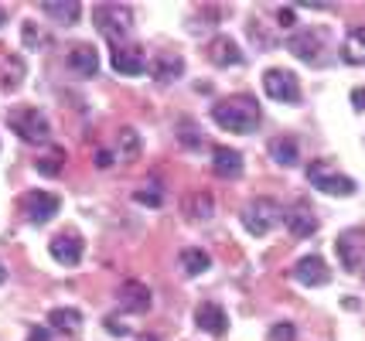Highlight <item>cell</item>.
<instances>
[{"instance_id":"2","label":"cell","mask_w":365,"mask_h":341,"mask_svg":"<svg viewBox=\"0 0 365 341\" xmlns=\"http://www.w3.org/2000/svg\"><path fill=\"white\" fill-rule=\"evenodd\" d=\"M93 21L99 28V34L110 41L113 48L123 45L130 38V31H133V14L123 4H99V7H93Z\"/></svg>"},{"instance_id":"39","label":"cell","mask_w":365,"mask_h":341,"mask_svg":"<svg viewBox=\"0 0 365 341\" xmlns=\"http://www.w3.org/2000/svg\"><path fill=\"white\" fill-rule=\"evenodd\" d=\"M4 280H7V266L0 263V283H4Z\"/></svg>"},{"instance_id":"22","label":"cell","mask_w":365,"mask_h":341,"mask_svg":"<svg viewBox=\"0 0 365 341\" xmlns=\"http://www.w3.org/2000/svg\"><path fill=\"white\" fill-rule=\"evenodd\" d=\"M41 11H45L51 21L65 24V28H68V24H76L79 14H82V7L76 4V0H45V4H41Z\"/></svg>"},{"instance_id":"37","label":"cell","mask_w":365,"mask_h":341,"mask_svg":"<svg viewBox=\"0 0 365 341\" xmlns=\"http://www.w3.org/2000/svg\"><path fill=\"white\" fill-rule=\"evenodd\" d=\"M280 24H287V28H290V24H294V11H280Z\"/></svg>"},{"instance_id":"21","label":"cell","mask_w":365,"mask_h":341,"mask_svg":"<svg viewBox=\"0 0 365 341\" xmlns=\"http://www.w3.org/2000/svg\"><path fill=\"white\" fill-rule=\"evenodd\" d=\"M21 79H24V62L11 51H0V89L11 93V89H17Z\"/></svg>"},{"instance_id":"11","label":"cell","mask_w":365,"mask_h":341,"mask_svg":"<svg viewBox=\"0 0 365 341\" xmlns=\"http://www.w3.org/2000/svg\"><path fill=\"white\" fill-rule=\"evenodd\" d=\"M62 209V198L55 195V192H28L24 195V211H28V219L31 222H48V219H55Z\"/></svg>"},{"instance_id":"8","label":"cell","mask_w":365,"mask_h":341,"mask_svg":"<svg viewBox=\"0 0 365 341\" xmlns=\"http://www.w3.org/2000/svg\"><path fill=\"white\" fill-rule=\"evenodd\" d=\"M195 327L212 335V338H225V335H229V314H225L222 304L205 300V304L195 308Z\"/></svg>"},{"instance_id":"9","label":"cell","mask_w":365,"mask_h":341,"mask_svg":"<svg viewBox=\"0 0 365 341\" xmlns=\"http://www.w3.org/2000/svg\"><path fill=\"white\" fill-rule=\"evenodd\" d=\"M48 253L55 256V263H62V266H79L82 253H86V243H82L79 232H58L51 243H48Z\"/></svg>"},{"instance_id":"20","label":"cell","mask_w":365,"mask_h":341,"mask_svg":"<svg viewBox=\"0 0 365 341\" xmlns=\"http://www.w3.org/2000/svg\"><path fill=\"white\" fill-rule=\"evenodd\" d=\"M68 68L76 75H96L99 72V51L93 45H76V48L68 51Z\"/></svg>"},{"instance_id":"10","label":"cell","mask_w":365,"mask_h":341,"mask_svg":"<svg viewBox=\"0 0 365 341\" xmlns=\"http://www.w3.org/2000/svg\"><path fill=\"white\" fill-rule=\"evenodd\" d=\"M287 51L297 55V58L307 62V65H314L318 55L324 51V38H321L318 31H311V28H301V31H294L290 38H287Z\"/></svg>"},{"instance_id":"40","label":"cell","mask_w":365,"mask_h":341,"mask_svg":"<svg viewBox=\"0 0 365 341\" xmlns=\"http://www.w3.org/2000/svg\"><path fill=\"white\" fill-rule=\"evenodd\" d=\"M4 21H7V11H4V7H0V28H4Z\"/></svg>"},{"instance_id":"17","label":"cell","mask_w":365,"mask_h":341,"mask_svg":"<svg viewBox=\"0 0 365 341\" xmlns=\"http://www.w3.org/2000/svg\"><path fill=\"white\" fill-rule=\"evenodd\" d=\"M181 215L191 219V222H208L215 215V198L212 192H191L185 201H181Z\"/></svg>"},{"instance_id":"3","label":"cell","mask_w":365,"mask_h":341,"mask_svg":"<svg viewBox=\"0 0 365 341\" xmlns=\"http://www.w3.org/2000/svg\"><path fill=\"white\" fill-rule=\"evenodd\" d=\"M7 127L24 140V144H48V137H51V127H48V116L41 110H34V106H17L7 113Z\"/></svg>"},{"instance_id":"18","label":"cell","mask_w":365,"mask_h":341,"mask_svg":"<svg viewBox=\"0 0 365 341\" xmlns=\"http://www.w3.org/2000/svg\"><path fill=\"white\" fill-rule=\"evenodd\" d=\"M212 171L225 181L239 178V174H242V157H239V150H232V147H212Z\"/></svg>"},{"instance_id":"38","label":"cell","mask_w":365,"mask_h":341,"mask_svg":"<svg viewBox=\"0 0 365 341\" xmlns=\"http://www.w3.org/2000/svg\"><path fill=\"white\" fill-rule=\"evenodd\" d=\"M341 308H345V310H359V300H355V297H345V300H341Z\"/></svg>"},{"instance_id":"28","label":"cell","mask_w":365,"mask_h":341,"mask_svg":"<svg viewBox=\"0 0 365 341\" xmlns=\"http://www.w3.org/2000/svg\"><path fill=\"white\" fill-rule=\"evenodd\" d=\"M62 164H65V150L51 147L45 157L38 161V174H45V178H58V174H62Z\"/></svg>"},{"instance_id":"32","label":"cell","mask_w":365,"mask_h":341,"mask_svg":"<svg viewBox=\"0 0 365 341\" xmlns=\"http://www.w3.org/2000/svg\"><path fill=\"white\" fill-rule=\"evenodd\" d=\"M21 34H24L28 45H41V34H38V24H34V21H24V24H21Z\"/></svg>"},{"instance_id":"1","label":"cell","mask_w":365,"mask_h":341,"mask_svg":"<svg viewBox=\"0 0 365 341\" xmlns=\"http://www.w3.org/2000/svg\"><path fill=\"white\" fill-rule=\"evenodd\" d=\"M212 120L229 133H253L259 127V103L250 93H232L212 106Z\"/></svg>"},{"instance_id":"36","label":"cell","mask_w":365,"mask_h":341,"mask_svg":"<svg viewBox=\"0 0 365 341\" xmlns=\"http://www.w3.org/2000/svg\"><path fill=\"white\" fill-rule=\"evenodd\" d=\"M28 341H48V331L45 327H34L31 335H28Z\"/></svg>"},{"instance_id":"25","label":"cell","mask_w":365,"mask_h":341,"mask_svg":"<svg viewBox=\"0 0 365 341\" xmlns=\"http://www.w3.org/2000/svg\"><path fill=\"white\" fill-rule=\"evenodd\" d=\"M48 325L58 327L62 335H72V331H79L82 327V314L76 308H55L48 314Z\"/></svg>"},{"instance_id":"6","label":"cell","mask_w":365,"mask_h":341,"mask_svg":"<svg viewBox=\"0 0 365 341\" xmlns=\"http://www.w3.org/2000/svg\"><path fill=\"white\" fill-rule=\"evenodd\" d=\"M263 93L277 103H301V82L287 68H267L263 72Z\"/></svg>"},{"instance_id":"5","label":"cell","mask_w":365,"mask_h":341,"mask_svg":"<svg viewBox=\"0 0 365 341\" xmlns=\"http://www.w3.org/2000/svg\"><path fill=\"white\" fill-rule=\"evenodd\" d=\"M307 181H311L314 188H321L324 195H334V198H349V195H355V188H359L349 174L331 171V167H324L321 161H314L311 167H307Z\"/></svg>"},{"instance_id":"30","label":"cell","mask_w":365,"mask_h":341,"mask_svg":"<svg viewBox=\"0 0 365 341\" xmlns=\"http://www.w3.org/2000/svg\"><path fill=\"white\" fill-rule=\"evenodd\" d=\"M137 201H140V205H147V209H160V205H164V195H160V188H140V192H137Z\"/></svg>"},{"instance_id":"12","label":"cell","mask_w":365,"mask_h":341,"mask_svg":"<svg viewBox=\"0 0 365 341\" xmlns=\"http://www.w3.org/2000/svg\"><path fill=\"white\" fill-rule=\"evenodd\" d=\"M116 297H120V308L130 310V314H147V310H150V300H154V293L147 290L140 280H123Z\"/></svg>"},{"instance_id":"35","label":"cell","mask_w":365,"mask_h":341,"mask_svg":"<svg viewBox=\"0 0 365 341\" xmlns=\"http://www.w3.org/2000/svg\"><path fill=\"white\" fill-rule=\"evenodd\" d=\"M351 106H355V110H365V89H351Z\"/></svg>"},{"instance_id":"7","label":"cell","mask_w":365,"mask_h":341,"mask_svg":"<svg viewBox=\"0 0 365 341\" xmlns=\"http://www.w3.org/2000/svg\"><path fill=\"white\" fill-rule=\"evenodd\" d=\"M338 260L341 266L355 273V270H362L365 266V229H349V232H341L338 236Z\"/></svg>"},{"instance_id":"27","label":"cell","mask_w":365,"mask_h":341,"mask_svg":"<svg viewBox=\"0 0 365 341\" xmlns=\"http://www.w3.org/2000/svg\"><path fill=\"white\" fill-rule=\"evenodd\" d=\"M116 147H120V157H123V161H137V157H140V133L123 127L120 137H116Z\"/></svg>"},{"instance_id":"33","label":"cell","mask_w":365,"mask_h":341,"mask_svg":"<svg viewBox=\"0 0 365 341\" xmlns=\"http://www.w3.org/2000/svg\"><path fill=\"white\" fill-rule=\"evenodd\" d=\"M106 327H110V335L113 338H127L130 335V327L120 321V318H106Z\"/></svg>"},{"instance_id":"16","label":"cell","mask_w":365,"mask_h":341,"mask_svg":"<svg viewBox=\"0 0 365 341\" xmlns=\"http://www.w3.org/2000/svg\"><path fill=\"white\" fill-rule=\"evenodd\" d=\"M208 62L219 68H232L242 62V55H239V45L232 38H225V34H215L212 41H208Z\"/></svg>"},{"instance_id":"4","label":"cell","mask_w":365,"mask_h":341,"mask_svg":"<svg viewBox=\"0 0 365 341\" xmlns=\"http://www.w3.org/2000/svg\"><path fill=\"white\" fill-rule=\"evenodd\" d=\"M242 229L250 232V236H267L280 219H284V211H280V205L273 201V198H253L246 209H242Z\"/></svg>"},{"instance_id":"31","label":"cell","mask_w":365,"mask_h":341,"mask_svg":"<svg viewBox=\"0 0 365 341\" xmlns=\"http://www.w3.org/2000/svg\"><path fill=\"white\" fill-rule=\"evenodd\" d=\"M270 341H297V327L290 321H280V325L270 327Z\"/></svg>"},{"instance_id":"14","label":"cell","mask_w":365,"mask_h":341,"mask_svg":"<svg viewBox=\"0 0 365 341\" xmlns=\"http://www.w3.org/2000/svg\"><path fill=\"white\" fill-rule=\"evenodd\" d=\"M287 229H290L294 239H307V236L318 232V219H314V211H311L307 201H297L294 209L287 211Z\"/></svg>"},{"instance_id":"29","label":"cell","mask_w":365,"mask_h":341,"mask_svg":"<svg viewBox=\"0 0 365 341\" xmlns=\"http://www.w3.org/2000/svg\"><path fill=\"white\" fill-rule=\"evenodd\" d=\"M198 137H202V133L195 130L191 123H178V140H181V144L188 147V150H195V147H202V140H198Z\"/></svg>"},{"instance_id":"23","label":"cell","mask_w":365,"mask_h":341,"mask_svg":"<svg viewBox=\"0 0 365 341\" xmlns=\"http://www.w3.org/2000/svg\"><path fill=\"white\" fill-rule=\"evenodd\" d=\"M341 62L345 65H365V28H351L345 45H341Z\"/></svg>"},{"instance_id":"26","label":"cell","mask_w":365,"mask_h":341,"mask_svg":"<svg viewBox=\"0 0 365 341\" xmlns=\"http://www.w3.org/2000/svg\"><path fill=\"white\" fill-rule=\"evenodd\" d=\"M208 266H212V260H208V253L205 249H185L181 253V273L185 276H198V273H205Z\"/></svg>"},{"instance_id":"24","label":"cell","mask_w":365,"mask_h":341,"mask_svg":"<svg viewBox=\"0 0 365 341\" xmlns=\"http://www.w3.org/2000/svg\"><path fill=\"white\" fill-rule=\"evenodd\" d=\"M270 154L277 164H284V167H294L297 157H301V144L294 140V137H277L270 144Z\"/></svg>"},{"instance_id":"41","label":"cell","mask_w":365,"mask_h":341,"mask_svg":"<svg viewBox=\"0 0 365 341\" xmlns=\"http://www.w3.org/2000/svg\"><path fill=\"white\" fill-rule=\"evenodd\" d=\"M147 341H154V338H147Z\"/></svg>"},{"instance_id":"34","label":"cell","mask_w":365,"mask_h":341,"mask_svg":"<svg viewBox=\"0 0 365 341\" xmlns=\"http://www.w3.org/2000/svg\"><path fill=\"white\" fill-rule=\"evenodd\" d=\"M96 167H99V171L113 167V150H99V154H96Z\"/></svg>"},{"instance_id":"19","label":"cell","mask_w":365,"mask_h":341,"mask_svg":"<svg viewBox=\"0 0 365 341\" xmlns=\"http://www.w3.org/2000/svg\"><path fill=\"white\" fill-rule=\"evenodd\" d=\"M110 62L120 75H140L143 72V51L137 48V45H130V48L127 45H116L110 55Z\"/></svg>"},{"instance_id":"13","label":"cell","mask_w":365,"mask_h":341,"mask_svg":"<svg viewBox=\"0 0 365 341\" xmlns=\"http://www.w3.org/2000/svg\"><path fill=\"white\" fill-rule=\"evenodd\" d=\"M294 280L304 287H324L331 280V273H328V263L321 256H304V260L294 263Z\"/></svg>"},{"instance_id":"15","label":"cell","mask_w":365,"mask_h":341,"mask_svg":"<svg viewBox=\"0 0 365 341\" xmlns=\"http://www.w3.org/2000/svg\"><path fill=\"white\" fill-rule=\"evenodd\" d=\"M185 75V58L181 55H171V51H164L154 58V65H150V79L158 82V85H171Z\"/></svg>"}]
</instances>
